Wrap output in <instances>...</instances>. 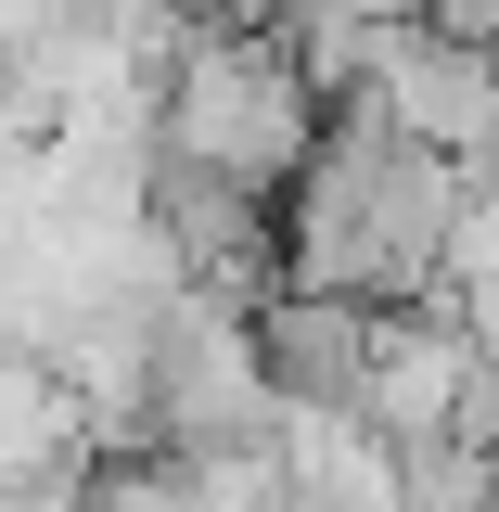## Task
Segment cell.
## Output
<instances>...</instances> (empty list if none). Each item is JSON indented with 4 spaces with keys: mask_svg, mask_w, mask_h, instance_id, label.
Returning a JSON list of instances; mask_svg holds the SVG:
<instances>
[{
    "mask_svg": "<svg viewBox=\"0 0 499 512\" xmlns=\"http://www.w3.org/2000/svg\"><path fill=\"white\" fill-rule=\"evenodd\" d=\"M448 218H461V180L436 154H410L372 103H333L295 192H282V218H269L282 295H333V308H372V320L423 308L436 256H448Z\"/></svg>",
    "mask_w": 499,
    "mask_h": 512,
    "instance_id": "obj_1",
    "label": "cell"
},
{
    "mask_svg": "<svg viewBox=\"0 0 499 512\" xmlns=\"http://www.w3.org/2000/svg\"><path fill=\"white\" fill-rule=\"evenodd\" d=\"M308 141H320V90L295 77L282 39H256V26H180V52L154 77V154L205 167L218 192L282 205L295 167H308Z\"/></svg>",
    "mask_w": 499,
    "mask_h": 512,
    "instance_id": "obj_2",
    "label": "cell"
},
{
    "mask_svg": "<svg viewBox=\"0 0 499 512\" xmlns=\"http://www.w3.org/2000/svg\"><path fill=\"white\" fill-rule=\"evenodd\" d=\"M410 154H436V167H474V154H499V52H474V39H448L436 13L423 26H397L372 52V90H359Z\"/></svg>",
    "mask_w": 499,
    "mask_h": 512,
    "instance_id": "obj_3",
    "label": "cell"
},
{
    "mask_svg": "<svg viewBox=\"0 0 499 512\" xmlns=\"http://www.w3.org/2000/svg\"><path fill=\"white\" fill-rule=\"evenodd\" d=\"M372 308H333V295H269L244 320L256 346V384H269V410L282 423H359V397H372Z\"/></svg>",
    "mask_w": 499,
    "mask_h": 512,
    "instance_id": "obj_4",
    "label": "cell"
},
{
    "mask_svg": "<svg viewBox=\"0 0 499 512\" xmlns=\"http://www.w3.org/2000/svg\"><path fill=\"white\" fill-rule=\"evenodd\" d=\"M461 320H436V308H397L372 333V397H359V436H384V448H410V436H448V410H461Z\"/></svg>",
    "mask_w": 499,
    "mask_h": 512,
    "instance_id": "obj_5",
    "label": "cell"
},
{
    "mask_svg": "<svg viewBox=\"0 0 499 512\" xmlns=\"http://www.w3.org/2000/svg\"><path fill=\"white\" fill-rule=\"evenodd\" d=\"M423 13H436V0H308L295 26H359V39H397V26H423ZM295 26H282V39H295Z\"/></svg>",
    "mask_w": 499,
    "mask_h": 512,
    "instance_id": "obj_6",
    "label": "cell"
}]
</instances>
